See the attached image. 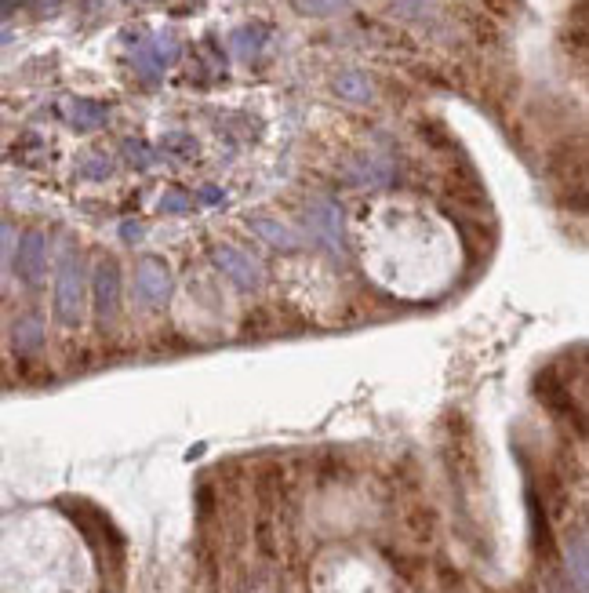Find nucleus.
Wrapping results in <instances>:
<instances>
[{
  "label": "nucleus",
  "mask_w": 589,
  "mask_h": 593,
  "mask_svg": "<svg viewBox=\"0 0 589 593\" xmlns=\"http://www.w3.org/2000/svg\"><path fill=\"white\" fill-rule=\"evenodd\" d=\"M55 317L66 328H77L84 321V266L80 255L66 252L59 262V277H55Z\"/></svg>",
  "instance_id": "f257e3e1"
},
{
  "label": "nucleus",
  "mask_w": 589,
  "mask_h": 593,
  "mask_svg": "<svg viewBox=\"0 0 589 593\" xmlns=\"http://www.w3.org/2000/svg\"><path fill=\"white\" fill-rule=\"evenodd\" d=\"M306 219H310L313 241H320L335 259H346V233H342V208L328 197H313L306 204Z\"/></svg>",
  "instance_id": "f03ea898"
},
{
  "label": "nucleus",
  "mask_w": 589,
  "mask_h": 593,
  "mask_svg": "<svg viewBox=\"0 0 589 593\" xmlns=\"http://www.w3.org/2000/svg\"><path fill=\"white\" fill-rule=\"evenodd\" d=\"M11 270L19 273L22 284L37 288L44 281V270H48V241L40 230H26L15 241V252H11Z\"/></svg>",
  "instance_id": "7ed1b4c3"
},
{
  "label": "nucleus",
  "mask_w": 589,
  "mask_h": 593,
  "mask_svg": "<svg viewBox=\"0 0 589 593\" xmlns=\"http://www.w3.org/2000/svg\"><path fill=\"white\" fill-rule=\"evenodd\" d=\"M171 295V270L168 262L157 259V255H146L135 266V299L146 302V306H160V302Z\"/></svg>",
  "instance_id": "20e7f679"
},
{
  "label": "nucleus",
  "mask_w": 589,
  "mask_h": 593,
  "mask_svg": "<svg viewBox=\"0 0 589 593\" xmlns=\"http://www.w3.org/2000/svg\"><path fill=\"white\" fill-rule=\"evenodd\" d=\"M215 266H219L226 277H230L233 284H237L240 292H255L262 284V266L259 259H251L248 252H240V248H230V244H222V248H215Z\"/></svg>",
  "instance_id": "39448f33"
},
{
  "label": "nucleus",
  "mask_w": 589,
  "mask_h": 593,
  "mask_svg": "<svg viewBox=\"0 0 589 593\" xmlns=\"http://www.w3.org/2000/svg\"><path fill=\"white\" fill-rule=\"evenodd\" d=\"M95 313H99L102 324H110L117 317V306H120V270L113 259H102L95 266Z\"/></svg>",
  "instance_id": "423d86ee"
},
{
  "label": "nucleus",
  "mask_w": 589,
  "mask_h": 593,
  "mask_svg": "<svg viewBox=\"0 0 589 593\" xmlns=\"http://www.w3.org/2000/svg\"><path fill=\"white\" fill-rule=\"evenodd\" d=\"M171 59H175V44L153 41L150 48H142L139 55H135V66H139V73L146 77V81H157L160 70H164Z\"/></svg>",
  "instance_id": "0eeeda50"
},
{
  "label": "nucleus",
  "mask_w": 589,
  "mask_h": 593,
  "mask_svg": "<svg viewBox=\"0 0 589 593\" xmlns=\"http://www.w3.org/2000/svg\"><path fill=\"white\" fill-rule=\"evenodd\" d=\"M251 230L259 233L262 241H270L273 248H284V252H295L299 248V233L288 230L284 222H273V219H255L251 222Z\"/></svg>",
  "instance_id": "6e6552de"
},
{
  "label": "nucleus",
  "mask_w": 589,
  "mask_h": 593,
  "mask_svg": "<svg viewBox=\"0 0 589 593\" xmlns=\"http://www.w3.org/2000/svg\"><path fill=\"white\" fill-rule=\"evenodd\" d=\"M40 346H44V324L37 317H22L15 324V350H19V357H33Z\"/></svg>",
  "instance_id": "1a4fd4ad"
},
{
  "label": "nucleus",
  "mask_w": 589,
  "mask_h": 593,
  "mask_svg": "<svg viewBox=\"0 0 589 593\" xmlns=\"http://www.w3.org/2000/svg\"><path fill=\"white\" fill-rule=\"evenodd\" d=\"M335 91H339L346 102H371V81L357 70L342 73L339 81H335Z\"/></svg>",
  "instance_id": "9d476101"
},
{
  "label": "nucleus",
  "mask_w": 589,
  "mask_h": 593,
  "mask_svg": "<svg viewBox=\"0 0 589 593\" xmlns=\"http://www.w3.org/2000/svg\"><path fill=\"white\" fill-rule=\"evenodd\" d=\"M70 121L77 124V128H99V124H106V106H99V102H88V99H77L70 110Z\"/></svg>",
  "instance_id": "9b49d317"
},
{
  "label": "nucleus",
  "mask_w": 589,
  "mask_h": 593,
  "mask_svg": "<svg viewBox=\"0 0 589 593\" xmlns=\"http://www.w3.org/2000/svg\"><path fill=\"white\" fill-rule=\"evenodd\" d=\"M302 15H335L339 8H346L350 0H291Z\"/></svg>",
  "instance_id": "f8f14e48"
},
{
  "label": "nucleus",
  "mask_w": 589,
  "mask_h": 593,
  "mask_svg": "<svg viewBox=\"0 0 589 593\" xmlns=\"http://www.w3.org/2000/svg\"><path fill=\"white\" fill-rule=\"evenodd\" d=\"M190 208H193V197L182 190H171L160 197V212L164 215H179V212H190Z\"/></svg>",
  "instance_id": "ddd939ff"
},
{
  "label": "nucleus",
  "mask_w": 589,
  "mask_h": 593,
  "mask_svg": "<svg viewBox=\"0 0 589 593\" xmlns=\"http://www.w3.org/2000/svg\"><path fill=\"white\" fill-rule=\"evenodd\" d=\"M11 241H15V233H11V226H8V222H0V270H4V266H8Z\"/></svg>",
  "instance_id": "4468645a"
},
{
  "label": "nucleus",
  "mask_w": 589,
  "mask_h": 593,
  "mask_svg": "<svg viewBox=\"0 0 589 593\" xmlns=\"http://www.w3.org/2000/svg\"><path fill=\"white\" fill-rule=\"evenodd\" d=\"M84 175H88V179H102V175H110V161H102V157H91L88 164H84Z\"/></svg>",
  "instance_id": "2eb2a0df"
},
{
  "label": "nucleus",
  "mask_w": 589,
  "mask_h": 593,
  "mask_svg": "<svg viewBox=\"0 0 589 593\" xmlns=\"http://www.w3.org/2000/svg\"><path fill=\"white\" fill-rule=\"evenodd\" d=\"M128 153H131V161H135V157H139V164H142V168H150V164H153L150 150H146V146H142V142H128Z\"/></svg>",
  "instance_id": "dca6fc26"
},
{
  "label": "nucleus",
  "mask_w": 589,
  "mask_h": 593,
  "mask_svg": "<svg viewBox=\"0 0 589 593\" xmlns=\"http://www.w3.org/2000/svg\"><path fill=\"white\" fill-rule=\"evenodd\" d=\"M168 146H175V150H193V142L186 139V135H171Z\"/></svg>",
  "instance_id": "f3484780"
},
{
  "label": "nucleus",
  "mask_w": 589,
  "mask_h": 593,
  "mask_svg": "<svg viewBox=\"0 0 589 593\" xmlns=\"http://www.w3.org/2000/svg\"><path fill=\"white\" fill-rule=\"evenodd\" d=\"M139 226H124V241H131V237H139Z\"/></svg>",
  "instance_id": "a211bd4d"
},
{
  "label": "nucleus",
  "mask_w": 589,
  "mask_h": 593,
  "mask_svg": "<svg viewBox=\"0 0 589 593\" xmlns=\"http://www.w3.org/2000/svg\"><path fill=\"white\" fill-rule=\"evenodd\" d=\"M204 201L215 204V201H219V190H211V186H208V190H204Z\"/></svg>",
  "instance_id": "6ab92c4d"
},
{
  "label": "nucleus",
  "mask_w": 589,
  "mask_h": 593,
  "mask_svg": "<svg viewBox=\"0 0 589 593\" xmlns=\"http://www.w3.org/2000/svg\"><path fill=\"white\" fill-rule=\"evenodd\" d=\"M40 4H48V8H51V4H59V0H40Z\"/></svg>",
  "instance_id": "aec40b11"
}]
</instances>
